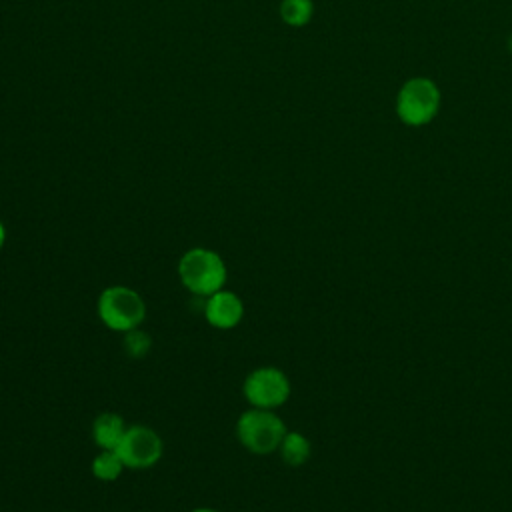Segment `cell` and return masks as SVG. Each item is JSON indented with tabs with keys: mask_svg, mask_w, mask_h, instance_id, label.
I'll return each instance as SVG.
<instances>
[{
	"mask_svg": "<svg viewBox=\"0 0 512 512\" xmlns=\"http://www.w3.org/2000/svg\"><path fill=\"white\" fill-rule=\"evenodd\" d=\"M178 278L190 294L208 298L210 294L224 288L228 280V268L216 250L194 246L180 256Z\"/></svg>",
	"mask_w": 512,
	"mask_h": 512,
	"instance_id": "1",
	"label": "cell"
},
{
	"mask_svg": "<svg viewBox=\"0 0 512 512\" xmlns=\"http://www.w3.org/2000/svg\"><path fill=\"white\" fill-rule=\"evenodd\" d=\"M442 106V92L438 84L428 76H412L404 80L396 94V116L410 128L430 124Z\"/></svg>",
	"mask_w": 512,
	"mask_h": 512,
	"instance_id": "2",
	"label": "cell"
},
{
	"mask_svg": "<svg viewBox=\"0 0 512 512\" xmlns=\"http://www.w3.org/2000/svg\"><path fill=\"white\" fill-rule=\"evenodd\" d=\"M96 314L108 330L124 334L142 326L146 320V302L134 288L112 284L100 292L96 300Z\"/></svg>",
	"mask_w": 512,
	"mask_h": 512,
	"instance_id": "3",
	"label": "cell"
},
{
	"mask_svg": "<svg viewBox=\"0 0 512 512\" xmlns=\"http://www.w3.org/2000/svg\"><path fill=\"white\" fill-rule=\"evenodd\" d=\"M284 420L276 410L248 408L236 420V438L238 442L256 456H266L278 452L282 438L286 434Z\"/></svg>",
	"mask_w": 512,
	"mask_h": 512,
	"instance_id": "4",
	"label": "cell"
},
{
	"mask_svg": "<svg viewBox=\"0 0 512 512\" xmlns=\"http://www.w3.org/2000/svg\"><path fill=\"white\" fill-rule=\"evenodd\" d=\"M292 386L284 370L276 366H260L246 374L242 382V396L252 408L276 410L290 398Z\"/></svg>",
	"mask_w": 512,
	"mask_h": 512,
	"instance_id": "5",
	"label": "cell"
},
{
	"mask_svg": "<svg viewBox=\"0 0 512 512\" xmlns=\"http://www.w3.org/2000/svg\"><path fill=\"white\" fill-rule=\"evenodd\" d=\"M122 464L132 470H146L160 462L164 454V442L156 430L144 424H132L126 428L118 448L114 450Z\"/></svg>",
	"mask_w": 512,
	"mask_h": 512,
	"instance_id": "6",
	"label": "cell"
},
{
	"mask_svg": "<svg viewBox=\"0 0 512 512\" xmlns=\"http://www.w3.org/2000/svg\"><path fill=\"white\" fill-rule=\"evenodd\" d=\"M244 312L242 298L232 290L222 288L204 298V318L212 328L232 330L242 322Z\"/></svg>",
	"mask_w": 512,
	"mask_h": 512,
	"instance_id": "7",
	"label": "cell"
},
{
	"mask_svg": "<svg viewBox=\"0 0 512 512\" xmlns=\"http://www.w3.org/2000/svg\"><path fill=\"white\" fill-rule=\"evenodd\" d=\"M128 424L116 412H100L92 422V440L100 450H116Z\"/></svg>",
	"mask_w": 512,
	"mask_h": 512,
	"instance_id": "8",
	"label": "cell"
},
{
	"mask_svg": "<svg viewBox=\"0 0 512 512\" xmlns=\"http://www.w3.org/2000/svg\"><path fill=\"white\" fill-rule=\"evenodd\" d=\"M280 458L284 464L298 468L302 464H306L312 456V444L310 440L302 434V432H286L282 438V444L278 448Z\"/></svg>",
	"mask_w": 512,
	"mask_h": 512,
	"instance_id": "9",
	"label": "cell"
},
{
	"mask_svg": "<svg viewBox=\"0 0 512 512\" xmlns=\"http://www.w3.org/2000/svg\"><path fill=\"white\" fill-rule=\"evenodd\" d=\"M124 464L122 460L118 458V454L114 450H100L94 458H92V464H90V470H92V476L100 482H114L122 476L124 472Z\"/></svg>",
	"mask_w": 512,
	"mask_h": 512,
	"instance_id": "10",
	"label": "cell"
},
{
	"mask_svg": "<svg viewBox=\"0 0 512 512\" xmlns=\"http://www.w3.org/2000/svg\"><path fill=\"white\" fill-rule=\"evenodd\" d=\"M280 20L290 28H302L310 24L314 16L312 0H280Z\"/></svg>",
	"mask_w": 512,
	"mask_h": 512,
	"instance_id": "11",
	"label": "cell"
},
{
	"mask_svg": "<svg viewBox=\"0 0 512 512\" xmlns=\"http://www.w3.org/2000/svg\"><path fill=\"white\" fill-rule=\"evenodd\" d=\"M122 346H124V352L134 358V360H140L144 358L150 348H152V338L146 330L142 328H134V330H128L124 332V340H122Z\"/></svg>",
	"mask_w": 512,
	"mask_h": 512,
	"instance_id": "12",
	"label": "cell"
},
{
	"mask_svg": "<svg viewBox=\"0 0 512 512\" xmlns=\"http://www.w3.org/2000/svg\"><path fill=\"white\" fill-rule=\"evenodd\" d=\"M4 244H6V226H4V222L0 220V250L4 248Z\"/></svg>",
	"mask_w": 512,
	"mask_h": 512,
	"instance_id": "13",
	"label": "cell"
},
{
	"mask_svg": "<svg viewBox=\"0 0 512 512\" xmlns=\"http://www.w3.org/2000/svg\"><path fill=\"white\" fill-rule=\"evenodd\" d=\"M190 512H218L216 508H208V506H200V508H194Z\"/></svg>",
	"mask_w": 512,
	"mask_h": 512,
	"instance_id": "14",
	"label": "cell"
}]
</instances>
